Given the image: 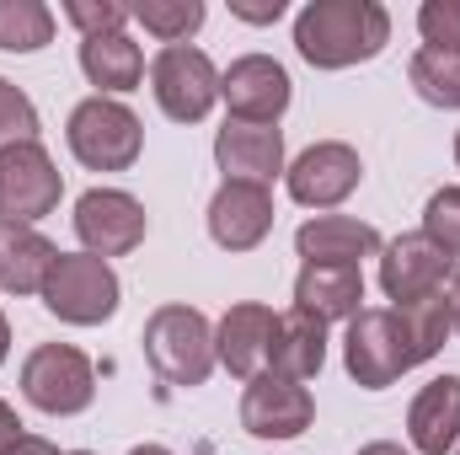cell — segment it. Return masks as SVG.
Instances as JSON below:
<instances>
[{
  "instance_id": "obj_23",
  "label": "cell",
  "mask_w": 460,
  "mask_h": 455,
  "mask_svg": "<svg viewBox=\"0 0 460 455\" xmlns=\"http://www.w3.org/2000/svg\"><path fill=\"white\" fill-rule=\"evenodd\" d=\"M54 43V11L43 0H0V49L38 54Z\"/></svg>"
},
{
  "instance_id": "obj_27",
  "label": "cell",
  "mask_w": 460,
  "mask_h": 455,
  "mask_svg": "<svg viewBox=\"0 0 460 455\" xmlns=\"http://www.w3.org/2000/svg\"><path fill=\"white\" fill-rule=\"evenodd\" d=\"M22 139H38V108L22 86H11L0 76V150L5 145H22Z\"/></svg>"
},
{
  "instance_id": "obj_2",
  "label": "cell",
  "mask_w": 460,
  "mask_h": 455,
  "mask_svg": "<svg viewBox=\"0 0 460 455\" xmlns=\"http://www.w3.org/2000/svg\"><path fill=\"white\" fill-rule=\"evenodd\" d=\"M391 43V11L380 0H311L295 16V49L316 70H348Z\"/></svg>"
},
{
  "instance_id": "obj_34",
  "label": "cell",
  "mask_w": 460,
  "mask_h": 455,
  "mask_svg": "<svg viewBox=\"0 0 460 455\" xmlns=\"http://www.w3.org/2000/svg\"><path fill=\"white\" fill-rule=\"evenodd\" d=\"M358 455H412V451H402V445H391V440H375V445H364Z\"/></svg>"
},
{
  "instance_id": "obj_35",
  "label": "cell",
  "mask_w": 460,
  "mask_h": 455,
  "mask_svg": "<svg viewBox=\"0 0 460 455\" xmlns=\"http://www.w3.org/2000/svg\"><path fill=\"white\" fill-rule=\"evenodd\" d=\"M5 353H11V322H5V311H0V364H5Z\"/></svg>"
},
{
  "instance_id": "obj_37",
  "label": "cell",
  "mask_w": 460,
  "mask_h": 455,
  "mask_svg": "<svg viewBox=\"0 0 460 455\" xmlns=\"http://www.w3.org/2000/svg\"><path fill=\"white\" fill-rule=\"evenodd\" d=\"M456 161H460V134H456Z\"/></svg>"
},
{
  "instance_id": "obj_9",
  "label": "cell",
  "mask_w": 460,
  "mask_h": 455,
  "mask_svg": "<svg viewBox=\"0 0 460 455\" xmlns=\"http://www.w3.org/2000/svg\"><path fill=\"white\" fill-rule=\"evenodd\" d=\"M145 204L134 199V193H123V188H86L81 199H75V236H81V246L92 252V257H128L139 241H145Z\"/></svg>"
},
{
  "instance_id": "obj_8",
  "label": "cell",
  "mask_w": 460,
  "mask_h": 455,
  "mask_svg": "<svg viewBox=\"0 0 460 455\" xmlns=\"http://www.w3.org/2000/svg\"><path fill=\"white\" fill-rule=\"evenodd\" d=\"M150 92L172 123H204L209 108L220 103V70L209 65L204 49L172 43L150 59Z\"/></svg>"
},
{
  "instance_id": "obj_1",
  "label": "cell",
  "mask_w": 460,
  "mask_h": 455,
  "mask_svg": "<svg viewBox=\"0 0 460 455\" xmlns=\"http://www.w3.org/2000/svg\"><path fill=\"white\" fill-rule=\"evenodd\" d=\"M450 333H456V322H450V295L445 290L429 295V300H412V306H364L348 322L343 364L364 391H385L407 370L429 364Z\"/></svg>"
},
{
  "instance_id": "obj_17",
  "label": "cell",
  "mask_w": 460,
  "mask_h": 455,
  "mask_svg": "<svg viewBox=\"0 0 460 455\" xmlns=\"http://www.w3.org/2000/svg\"><path fill=\"white\" fill-rule=\"evenodd\" d=\"M380 230L353 220V215H316L295 230V252L305 263H327V268H358L364 257H380Z\"/></svg>"
},
{
  "instance_id": "obj_12",
  "label": "cell",
  "mask_w": 460,
  "mask_h": 455,
  "mask_svg": "<svg viewBox=\"0 0 460 455\" xmlns=\"http://www.w3.org/2000/svg\"><path fill=\"white\" fill-rule=\"evenodd\" d=\"M316 418V402L300 380H284V375H257L246 380V397H241V429L252 440H295L305 434Z\"/></svg>"
},
{
  "instance_id": "obj_24",
  "label": "cell",
  "mask_w": 460,
  "mask_h": 455,
  "mask_svg": "<svg viewBox=\"0 0 460 455\" xmlns=\"http://www.w3.org/2000/svg\"><path fill=\"white\" fill-rule=\"evenodd\" d=\"M128 16L172 49V43H188L209 11H204V0H139V5H128Z\"/></svg>"
},
{
  "instance_id": "obj_10",
  "label": "cell",
  "mask_w": 460,
  "mask_h": 455,
  "mask_svg": "<svg viewBox=\"0 0 460 455\" xmlns=\"http://www.w3.org/2000/svg\"><path fill=\"white\" fill-rule=\"evenodd\" d=\"M450 273H456V257L439 252L423 230L396 236V241L380 246V290H385L391 306H412V300L439 295Z\"/></svg>"
},
{
  "instance_id": "obj_30",
  "label": "cell",
  "mask_w": 460,
  "mask_h": 455,
  "mask_svg": "<svg viewBox=\"0 0 460 455\" xmlns=\"http://www.w3.org/2000/svg\"><path fill=\"white\" fill-rule=\"evenodd\" d=\"M230 16H241L252 27H268V22L284 16V0H230Z\"/></svg>"
},
{
  "instance_id": "obj_29",
  "label": "cell",
  "mask_w": 460,
  "mask_h": 455,
  "mask_svg": "<svg viewBox=\"0 0 460 455\" xmlns=\"http://www.w3.org/2000/svg\"><path fill=\"white\" fill-rule=\"evenodd\" d=\"M65 16L81 27V38H108V32H123L128 5H118V0H65Z\"/></svg>"
},
{
  "instance_id": "obj_13",
  "label": "cell",
  "mask_w": 460,
  "mask_h": 455,
  "mask_svg": "<svg viewBox=\"0 0 460 455\" xmlns=\"http://www.w3.org/2000/svg\"><path fill=\"white\" fill-rule=\"evenodd\" d=\"M220 97L235 123H279L289 108V70L268 54H241L220 76Z\"/></svg>"
},
{
  "instance_id": "obj_20",
  "label": "cell",
  "mask_w": 460,
  "mask_h": 455,
  "mask_svg": "<svg viewBox=\"0 0 460 455\" xmlns=\"http://www.w3.org/2000/svg\"><path fill=\"white\" fill-rule=\"evenodd\" d=\"M59 246L32 226H0V290L5 295H43Z\"/></svg>"
},
{
  "instance_id": "obj_36",
  "label": "cell",
  "mask_w": 460,
  "mask_h": 455,
  "mask_svg": "<svg viewBox=\"0 0 460 455\" xmlns=\"http://www.w3.org/2000/svg\"><path fill=\"white\" fill-rule=\"evenodd\" d=\"M128 455H172V451H166V445H134Z\"/></svg>"
},
{
  "instance_id": "obj_28",
  "label": "cell",
  "mask_w": 460,
  "mask_h": 455,
  "mask_svg": "<svg viewBox=\"0 0 460 455\" xmlns=\"http://www.w3.org/2000/svg\"><path fill=\"white\" fill-rule=\"evenodd\" d=\"M418 32H423V49L460 54V0H423L418 5Z\"/></svg>"
},
{
  "instance_id": "obj_31",
  "label": "cell",
  "mask_w": 460,
  "mask_h": 455,
  "mask_svg": "<svg viewBox=\"0 0 460 455\" xmlns=\"http://www.w3.org/2000/svg\"><path fill=\"white\" fill-rule=\"evenodd\" d=\"M0 455H59V445L43 440V434H11V440L0 445Z\"/></svg>"
},
{
  "instance_id": "obj_3",
  "label": "cell",
  "mask_w": 460,
  "mask_h": 455,
  "mask_svg": "<svg viewBox=\"0 0 460 455\" xmlns=\"http://www.w3.org/2000/svg\"><path fill=\"white\" fill-rule=\"evenodd\" d=\"M145 359L166 386H204L215 370V327L193 306H161L145 322Z\"/></svg>"
},
{
  "instance_id": "obj_14",
  "label": "cell",
  "mask_w": 460,
  "mask_h": 455,
  "mask_svg": "<svg viewBox=\"0 0 460 455\" xmlns=\"http://www.w3.org/2000/svg\"><path fill=\"white\" fill-rule=\"evenodd\" d=\"M273 338H279L273 306L241 300V306H230L226 317H220V327H215V359L226 364L235 380H257V375L268 370Z\"/></svg>"
},
{
  "instance_id": "obj_4",
  "label": "cell",
  "mask_w": 460,
  "mask_h": 455,
  "mask_svg": "<svg viewBox=\"0 0 460 455\" xmlns=\"http://www.w3.org/2000/svg\"><path fill=\"white\" fill-rule=\"evenodd\" d=\"M118 300H123L118 273L102 257H92V252H59L54 268H49V279H43L49 317L70 322V327H102L118 311Z\"/></svg>"
},
{
  "instance_id": "obj_38",
  "label": "cell",
  "mask_w": 460,
  "mask_h": 455,
  "mask_svg": "<svg viewBox=\"0 0 460 455\" xmlns=\"http://www.w3.org/2000/svg\"><path fill=\"white\" fill-rule=\"evenodd\" d=\"M70 455H92V451H70Z\"/></svg>"
},
{
  "instance_id": "obj_33",
  "label": "cell",
  "mask_w": 460,
  "mask_h": 455,
  "mask_svg": "<svg viewBox=\"0 0 460 455\" xmlns=\"http://www.w3.org/2000/svg\"><path fill=\"white\" fill-rule=\"evenodd\" d=\"M450 322H456V333H460V268L450 273Z\"/></svg>"
},
{
  "instance_id": "obj_6",
  "label": "cell",
  "mask_w": 460,
  "mask_h": 455,
  "mask_svg": "<svg viewBox=\"0 0 460 455\" xmlns=\"http://www.w3.org/2000/svg\"><path fill=\"white\" fill-rule=\"evenodd\" d=\"M22 397L49 418H75L97 397V370L70 343H38L22 364Z\"/></svg>"
},
{
  "instance_id": "obj_16",
  "label": "cell",
  "mask_w": 460,
  "mask_h": 455,
  "mask_svg": "<svg viewBox=\"0 0 460 455\" xmlns=\"http://www.w3.org/2000/svg\"><path fill=\"white\" fill-rule=\"evenodd\" d=\"M215 161L226 172V183H273L284 172V134L273 123H235L226 118V129L215 134Z\"/></svg>"
},
{
  "instance_id": "obj_22",
  "label": "cell",
  "mask_w": 460,
  "mask_h": 455,
  "mask_svg": "<svg viewBox=\"0 0 460 455\" xmlns=\"http://www.w3.org/2000/svg\"><path fill=\"white\" fill-rule=\"evenodd\" d=\"M81 70L92 86H102V97H118V92H134L145 81V54L128 32L81 38Z\"/></svg>"
},
{
  "instance_id": "obj_39",
  "label": "cell",
  "mask_w": 460,
  "mask_h": 455,
  "mask_svg": "<svg viewBox=\"0 0 460 455\" xmlns=\"http://www.w3.org/2000/svg\"><path fill=\"white\" fill-rule=\"evenodd\" d=\"M456 455H460V445H456Z\"/></svg>"
},
{
  "instance_id": "obj_32",
  "label": "cell",
  "mask_w": 460,
  "mask_h": 455,
  "mask_svg": "<svg viewBox=\"0 0 460 455\" xmlns=\"http://www.w3.org/2000/svg\"><path fill=\"white\" fill-rule=\"evenodd\" d=\"M11 434H22V424H16V407H11V402H0V445H5Z\"/></svg>"
},
{
  "instance_id": "obj_25",
  "label": "cell",
  "mask_w": 460,
  "mask_h": 455,
  "mask_svg": "<svg viewBox=\"0 0 460 455\" xmlns=\"http://www.w3.org/2000/svg\"><path fill=\"white\" fill-rule=\"evenodd\" d=\"M407 76H412V86H418L423 103L460 108V54H450V49H418L412 65H407Z\"/></svg>"
},
{
  "instance_id": "obj_11",
  "label": "cell",
  "mask_w": 460,
  "mask_h": 455,
  "mask_svg": "<svg viewBox=\"0 0 460 455\" xmlns=\"http://www.w3.org/2000/svg\"><path fill=\"white\" fill-rule=\"evenodd\" d=\"M284 183H289L295 204H305V210H338L348 193L364 183V161L343 139H322V145H311V150L295 156V166L284 172Z\"/></svg>"
},
{
  "instance_id": "obj_7",
  "label": "cell",
  "mask_w": 460,
  "mask_h": 455,
  "mask_svg": "<svg viewBox=\"0 0 460 455\" xmlns=\"http://www.w3.org/2000/svg\"><path fill=\"white\" fill-rule=\"evenodd\" d=\"M59 193L65 177L38 139L0 150V226H38L43 215L59 210Z\"/></svg>"
},
{
  "instance_id": "obj_26",
  "label": "cell",
  "mask_w": 460,
  "mask_h": 455,
  "mask_svg": "<svg viewBox=\"0 0 460 455\" xmlns=\"http://www.w3.org/2000/svg\"><path fill=\"white\" fill-rule=\"evenodd\" d=\"M423 236H429L439 252L460 257V188H439V193L423 204Z\"/></svg>"
},
{
  "instance_id": "obj_18",
  "label": "cell",
  "mask_w": 460,
  "mask_h": 455,
  "mask_svg": "<svg viewBox=\"0 0 460 455\" xmlns=\"http://www.w3.org/2000/svg\"><path fill=\"white\" fill-rule=\"evenodd\" d=\"M407 440L418 455H456L460 445V375L429 380L407 407Z\"/></svg>"
},
{
  "instance_id": "obj_19",
  "label": "cell",
  "mask_w": 460,
  "mask_h": 455,
  "mask_svg": "<svg viewBox=\"0 0 460 455\" xmlns=\"http://www.w3.org/2000/svg\"><path fill=\"white\" fill-rule=\"evenodd\" d=\"M295 311L327 322H353L364 311V273L358 268H327V263H305L295 279Z\"/></svg>"
},
{
  "instance_id": "obj_21",
  "label": "cell",
  "mask_w": 460,
  "mask_h": 455,
  "mask_svg": "<svg viewBox=\"0 0 460 455\" xmlns=\"http://www.w3.org/2000/svg\"><path fill=\"white\" fill-rule=\"evenodd\" d=\"M327 364V327L305 311H289L279 317V338H273V353H268V375H284V380H311L322 375Z\"/></svg>"
},
{
  "instance_id": "obj_5",
  "label": "cell",
  "mask_w": 460,
  "mask_h": 455,
  "mask_svg": "<svg viewBox=\"0 0 460 455\" xmlns=\"http://www.w3.org/2000/svg\"><path fill=\"white\" fill-rule=\"evenodd\" d=\"M65 139H70V156L81 166H92V172H128L139 161V150H145L139 118L128 113L118 97H102V92L75 103Z\"/></svg>"
},
{
  "instance_id": "obj_15",
  "label": "cell",
  "mask_w": 460,
  "mask_h": 455,
  "mask_svg": "<svg viewBox=\"0 0 460 455\" xmlns=\"http://www.w3.org/2000/svg\"><path fill=\"white\" fill-rule=\"evenodd\" d=\"M273 230V193L262 183H220L209 199V236L226 252H252Z\"/></svg>"
}]
</instances>
